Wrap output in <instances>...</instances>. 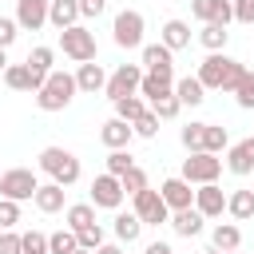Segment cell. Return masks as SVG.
Masks as SVG:
<instances>
[{"instance_id":"obj_45","label":"cell","mask_w":254,"mask_h":254,"mask_svg":"<svg viewBox=\"0 0 254 254\" xmlns=\"http://www.w3.org/2000/svg\"><path fill=\"white\" fill-rule=\"evenodd\" d=\"M16 32H20V24H16V20H8V16H0V48H12Z\"/></svg>"},{"instance_id":"obj_36","label":"cell","mask_w":254,"mask_h":254,"mask_svg":"<svg viewBox=\"0 0 254 254\" xmlns=\"http://www.w3.org/2000/svg\"><path fill=\"white\" fill-rule=\"evenodd\" d=\"M52 60H56V52H52V48H32L24 64H28L32 71H40V75H48V71H52Z\"/></svg>"},{"instance_id":"obj_10","label":"cell","mask_w":254,"mask_h":254,"mask_svg":"<svg viewBox=\"0 0 254 254\" xmlns=\"http://www.w3.org/2000/svg\"><path fill=\"white\" fill-rule=\"evenodd\" d=\"M127 194H123V187H119V179L115 175H99L95 183H91V206H103V210H119V202H123Z\"/></svg>"},{"instance_id":"obj_27","label":"cell","mask_w":254,"mask_h":254,"mask_svg":"<svg viewBox=\"0 0 254 254\" xmlns=\"http://www.w3.org/2000/svg\"><path fill=\"white\" fill-rule=\"evenodd\" d=\"M210 242H214V250H238L242 246V230L234 222H218L214 234H210Z\"/></svg>"},{"instance_id":"obj_32","label":"cell","mask_w":254,"mask_h":254,"mask_svg":"<svg viewBox=\"0 0 254 254\" xmlns=\"http://www.w3.org/2000/svg\"><path fill=\"white\" fill-rule=\"evenodd\" d=\"M91 222H95V206H91V202L67 206V230H83V226H91Z\"/></svg>"},{"instance_id":"obj_37","label":"cell","mask_w":254,"mask_h":254,"mask_svg":"<svg viewBox=\"0 0 254 254\" xmlns=\"http://www.w3.org/2000/svg\"><path fill=\"white\" fill-rule=\"evenodd\" d=\"M131 131H135V135H143V139H155V135H159V115L147 107V111H143V115L131 123Z\"/></svg>"},{"instance_id":"obj_1","label":"cell","mask_w":254,"mask_h":254,"mask_svg":"<svg viewBox=\"0 0 254 254\" xmlns=\"http://www.w3.org/2000/svg\"><path fill=\"white\" fill-rule=\"evenodd\" d=\"M242 71H246V64L230 60L226 52H210V56L198 64V83H202L206 91H234L238 79H242Z\"/></svg>"},{"instance_id":"obj_35","label":"cell","mask_w":254,"mask_h":254,"mask_svg":"<svg viewBox=\"0 0 254 254\" xmlns=\"http://www.w3.org/2000/svg\"><path fill=\"white\" fill-rule=\"evenodd\" d=\"M79 242H75V230H56L48 234V254H71Z\"/></svg>"},{"instance_id":"obj_24","label":"cell","mask_w":254,"mask_h":254,"mask_svg":"<svg viewBox=\"0 0 254 254\" xmlns=\"http://www.w3.org/2000/svg\"><path fill=\"white\" fill-rule=\"evenodd\" d=\"M175 95H179V103L187 107H198L202 99H206V87L198 83V75H183V79H175Z\"/></svg>"},{"instance_id":"obj_33","label":"cell","mask_w":254,"mask_h":254,"mask_svg":"<svg viewBox=\"0 0 254 254\" xmlns=\"http://www.w3.org/2000/svg\"><path fill=\"white\" fill-rule=\"evenodd\" d=\"M230 95L238 99V107H242V111H250V107H254V71H250V67L242 71V79H238V87H234Z\"/></svg>"},{"instance_id":"obj_2","label":"cell","mask_w":254,"mask_h":254,"mask_svg":"<svg viewBox=\"0 0 254 254\" xmlns=\"http://www.w3.org/2000/svg\"><path fill=\"white\" fill-rule=\"evenodd\" d=\"M75 75H67V71H48V79H44V87L36 91V107L40 111H64L71 99H75Z\"/></svg>"},{"instance_id":"obj_13","label":"cell","mask_w":254,"mask_h":254,"mask_svg":"<svg viewBox=\"0 0 254 254\" xmlns=\"http://www.w3.org/2000/svg\"><path fill=\"white\" fill-rule=\"evenodd\" d=\"M44 79H48V75L32 71L28 64H8V67H4V83H8L12 91H40Z\"/></svg>"},{"instance_id":"obj_9","label":"cell","mask_w":254,"mask_h":254,"mask_svg":"<svg viewBox=\"0 0 254 254\" xmlns=\"http://www.w3.org/2000/svg\"><path fill=\"white\" fill-rule=\"evenodd\" d=\"M139 79H143V67H139V64H119V67L107 75L103 91H107V99L115 103V99H123V95H135V91H139Z\"/></svg>"},{"instance_id":"obj_34","label":"cell","mask_w":254,"mask_h":254,"mask_svg":"<svg viewBox=\"0 0 254 254\" xmlns=\"http://www.w3.org/2000/svg\"><path fill=\"white\" fill-rule=\"evenodd\" d=\"M75 242H79V250H99L103 246V226L99 222H91V226H83V230H75Z\"/></svg>"},{"instance_id":"obj_20","label":"cell","mask_w":254,"mask_h":254,"mask_svg":"<svg viewBox=\"0 0 254 254\" xmlns=\"http://www.w3.org/2000/svg\"><path fill=\"white\" fill-rule=\"evenodd\" d=\"M167 222H171V230H175L179 238H198L206 218H202L194 206H187V210H171V218H167Z\"/></svg>"},{"instance_id":"obj_39","label":"cell","mask_w":254,"mask_h":254,"mask_svg":"<svg viewBox=\"0 0 254 254\" xmlns=\"http://www.w3.org/2000/svg\"><path fill=\"white\" fill-rule=\"evenodd\" d=\"M20 254H48V234H40V230L20 234Z\"/></svg>"},{"instance_id":"obj_40","label":"cell","mask_w":254,"mask_h":254,"mask_svg":"<svg viewBox=\"0 0 254 254\" xmlns=\"http://www.w3.org/2000/svg\"><path fill=\"white\" fill-rule=\"evenodd\" d=\"M151 111H155L159 119H175V115L183 111V103H179V95L171 91V95H163V99H155V103H151Z\"/></svg>"},{"instance_id":"obj_21","label":"cell","mask_w":254,"mask_h":254,"mask_svg":"<svg viewBox=\"0 0 254 254\" xmlns=\"http://www.w3.org/2000/svg\"><path fill=\"white\" fill-rule=\"evenodd\" d=\"M32 202H36L40 214H60L64 210V187L60 183H40L36 194H32Z\"/></svg>"},{"instance_id":"obj_17","label":"cell","mask_w":254,"mask_h":254,"mask_svg":"<svg viewBox=\"0 0 254 254\" xmlns=\"http://www.w3.org/2000/svg\"><path fill=\"white\" fill-rule=\"evenodd\" d=\"M16 24L28 32H40L48 24V0H16Z\"/></svg>"},{"instance_id":"obj_15","label":"cell","mask_w":254,"mask_h":254,"mask_svg":"<svg viewBox=\"0 0 254 254\" xmlns=\"http://www.w3.org/2000/svg\"><path fill=\"white\" fill-rule=\"evenodd\" d=\"M226 171L230 175H250L254 171V135L226 147Z\"/></svg>"},{"instance_id":"obj_5","label":"cell","mask_w":254,"mask_h":254,"mask_svg":"<svg viewBox=\"0 0 254 254\" xmlns=\"http://www.w3.org/2000/svg\"><path fill=\"white\" fill-rule=\"evenodd\" d=\"M218 175H222V159L210 155V151H190V155L183 159V179L194 183V187H202V183H218Z\"/></svg>"},{"instance_id":"obj_22","label":"cell","mask_w":254,"mask_h":254,"mask_svg":"<svg viewBox=\"0 0 254 254\" xmlns=\"http://www.w3.org/2000/svg\"><path fill=\"white\" fill-rule=\"evenodd\" d=\"M48 24H56L60 32L79 24V0H48Z\"/></svg>"},{"instance_id":"obj_31","label":"cell","mask_w":254,"mask_h":254,"mask_svg":"<svg viewBox=\"0 0 254 254\" xmlns=\"http://www.w3.org/2000/svg\"><path fill=\"white\" fill-rule=\"evenodd\" d=\"M143 111H147V103L139 99V91H135V95H123V99H115V115H119V119H127V123H135Z\"/></svg>"},{"instance_id":"obj_6","label":"cell","mask_w":254,"mask_h":254,"mask_svg":"<svg viewBox=\"0 0 254 254\" xmlns=\"http://www.w3.org/2000/svg\"><path fill=\"white\" fill-rule=\"evenodd\" d=\"M40 179L28 171V167H12V171H0V198H12V202H28L36 194Z\"/></svg>"},{"instance_id":"obj_51","label":"cell","mask_w":254,"mask_h":254,"mask_svg":"<svg viewBox=\"0 0 254 254\" xmlns=\"http://www.w3.org/2000/svg\"><path fill=\"white\" fill-rule=\"evenodd\" d=\"M206 254H234V250H214V246H210V250H206Z\"/></svg>"},{"instance_id":"obj_38","label":"cell","mask_w":254,"mask_h":254,"mask_svg":"<svg viewBox=\"0 0 254 254\" xmlns=\"http://www.w3.org/2000/svg\"><path fill=\"white\" fill-rule=\"evenodd\" d=\"M131 167H135V159L127 155V147H119V151H111V155H107V175H115V179H119V175H127Z\"/></svg>"},{"instance_id":"obj_18","label":"cell","mask_w":254,"mask_h":254,"mask_svg":"<svg viewBox=\"0 0 254 254\" xmlns=\"http://www.w3.org/2000/svg\"><path fill=\"white\" fill-rule=\"evenodd\" d=\"M139 52H143V60H139L143 71H175V60H171L175 52L167 44H143Z\"/></svg>"},{"instance_id":"obj_29","label":"cell","mask_w":254,"mask_h":254,"mask_svg":"<svg viewBox=\"0 0 254 254\" xmlns=\"http://www.w3.org/2000/svg\"><path fill=\"white\" fill-rule=\"evenodd\" d=\"M139 234H143V222H139L135 210L131 214H115V238L119 242H139Z\"/></svg>"},{"instance_id":"obj_47","label":"cell","mask_w":254,"mask_h":254,"mask_svg":"<svg viewBox=\"0 0 254 254\" xmlns=\"http://www.w3.org/2000/svg\"><path fill=\"white\" fill-rule=\"evenodd\" d=\"M107 8V0H79V16H99Z\"/></svg>"},{"instance_id":"obj_8","label":"cell","mask_w":254,"mask_h":254,"mask_svg":"<svg viewBox=\"0 0 254 254\" xmlns=\"http://www.w3.org/2000/svg\"><path fill=\"white\" fill-rule=\"evenodd\" d=\"M131 202H135V214H139L143 226H163V222L171 218V206H167L163 194L151 190V187H143L139 194H131Z\"/></svg>"},{"instance_id":"obj_43","label":"cell","mask_w":254,"mask_h":254,"mask_svg":"<svg viewBox=\"0 0 254 254\" xmlns=\"http://www.w3.org/2000/svg\"><path fill=\"white\" fill-rule=\"evenodd\" d=\"M179 139H183V147H187V151H202V123H187Z\"/></svg>"},{"instance_id":"obj_26","label":"cell","mask_w":254,"mask_h":254,"mask_svg":"<svg viewBox=\"0 0 254 254\" xmlns=\"http://www.w3.org/2000/svg\"><path fill=\"white\" fill-rule=\"evenodd\" d=\"M226 210H230V218H238V222L254 218V190H234V194H226Z\"/></svg>"},{"instance_id":"obj_7","label":"cell","mask_w":254,"mask_h":254,"mask_svg":"<svg viewBox=\"0 0 254 254\" xmlns=\"http://www.w3.org/2000/svg\"><path fill=\"white\" fill-rule=\"evenodd\" d=\"M143 28H147L143 12L123 8V12L115 16V24H111V36H115V44H119V48H143Z\"/></svg>"},{"instance_id":"obj_42","label":"cell","mask_w":254,"mask_h":254,"mask_svg":"<svg viewBox=\"0 0 254 254\" xmlns=\"http://www.w3.org/2000/svg\"><path fill=\"white\" fill-rule=\"evenodd\" d=\"M20 222V202H12V198H0V230H12Z\"/></svg>"},{"instance_id":"obj_14","label":"cell","mask_w":254,"mask_h":254,"mask_svg":"<svg viewBox=\"0 0 254 254\" xmlns=\"http://www.w3.org/2000/svg\"><path fill=\"white\" fill-rule=\"evenodd\" d=\"M190 12H194L202 24H222V28L234 20L230 0H190Z\"/></svg>"},{"instance_id":"obj_23","label":"cell","mask_w":254,"mask_h":254,"mask_svg":"<svg viewBox=\"0 0 254 254\" xmlns=\"http://www.w3.org/2000/svg\"><path fill=\"white\" fill-rule=\"evenodd\" d=\"M103 83H107V71H103V67L95 64V60L79 64V71H75V87H79V91L95 95V91H103Z\"/></svg>"},{"instance_id":"obj_11","label":"cell","mask_w":254,"mask_h":254,"mask_svg":"<svg viewBox=\"0 0 254 254\" xmlns=\"http://www.w3.org/2000/svg\"><path fill=\"white\" fill-rule=\"evenodd\" d=\"M194 210H198L202 218H222V210H226L222 187H218V183H202V187L194 190Z\"/></svg>"},{"instance_id":"obj_28","label":"cell","mask_w":254,"mask_h":254,"mask_svg":"<svg viewBox=\"0 0 254 254\" xmlns=\"http://www.w3.org/2000/svg\"><path fill=\"white\" fill-rule=\"evenodd\" d=\"M226 147H230V135H226V127H218V123H202V151L218 155V151H226Z\"/></svg>"},{"instance_id":"obj_4","label":"cell","mask_w":254,"mask_h":254,"mask_svg":"<svg viewBox=\"0 0 254 254\" xmlns=\"http://www.w3.org/2000/svg\"><path fill=\"white\" fill-rule=\"evenodd\" d=\"M60 48H64V56H67V60L87 64V60H95V32H91V28H83V24H71V28H64V32H60Z\"/></svg>"},{"instance_id":"obj_50","label":"cell","mask_w":254,"mask_h":254,"mask_svg":"<svg viewBox=\"0 0 254 254\" xmlns=\"http://www.w3.org/2000/svg\"><path fill=\"white\" fill-rule=\"evenodd\" d=\"M4 52H8V48H0V71L8 67V56H4Z\"/></svg>"},{"instance_id":"obj_3","label":"cell","mask_w":254,"mask_h":254,"mask_svg":"<svg viewBox=\"0 0 254 254\" xmlns=\"http://www.w3.org/2000/svg\"><path fill=\"white\" fill-rule=\"evenodd\" d=\"M40 171L44 175H52V183H60V187H71V183H79V159L71 155V151H64V147H44L40 151Z\"/></svg>"},{"instance_id":"obj_41","label":"cell","mask_w":254,"mask_h":254,"mask_svg":"<svg viewBox=\"0 0 254 254\" xmlns=\"http://www.w3.org/2000/svg\"><path fill=\"white\" fill-rule=\"evenodd\" d=\"M119 187H123V194H139V190L147 187V175H143L139 167H131L127 175H119Z\"/></svg>"},{"instance_id":"obj_30","label":"cell","mask_w":254,"mask_h":254,"mask_svg":"<svg viewBox=\"0 0 254 254\" xmlns=\"http://www.w3.org/2000/svg\"><path fill=\"white\" fill-rule=\"evenodd\" d=\"M226 40H230V32H226L222 24H202V32H198V44H202L206 52H222Z\"/></svg>"},{"instance_id":"obj_12","label":"cell","mask_w":254,"mask_h":254,"mask_svg":"<svg viewBox=\"0 0 254 254\" xmlns=\"http://www.w3.org/2000/svg\"><path fill=\"white\" fill-rule=\"evenodd\" d=\"M159 194H163V202H167L171 210H187V206H194V190H190V183H187L183 175H175V179H163Z\"/></svg>"},{"instance_id":"obj_49","label":"cell","mask_w":254,"mask_h":254,"mask_svg":"<svg viewBox=\"0 0 254 254\" xmlns=\"http://www.w3.org/2000/svg\"><path fill=\"white\" fill-rule=\"evenodd\" d=\"M95 254H123V246H119V242H103Z\"/></svg>"},{"instance_id":"obj_16","label":"cell","mask_w":254,"mask_h":254,"mask_svg":"<svg viewBox=\"0 0 254 254\" xmlns=\"http://www.w3.org/2000/svg\"><path fill=\"white\" fill-rule=\"evenodd\" d=\"M175 91V71H143V79H139V95L143 99H163V95H171Z\"/></svg>"},{"instance_id":"obj_46","label":"cell","mask_w":254,"mask_h":254,"mask_svg":"<svg viewBox=\"0 0 254 254\" xmlns=\"http://www.w3.org/2000/svg\"><path fill=\"white\" fill-rule=\"evenodd\" d=\"M0 254H20V234L16 230H0Z\"/></svg>"},{"instance_id":"obj_19","label":"cell","mask_w":254,"mask_h":254,"mask_svg":"<svg viewBox=\"0 0 254 254\" xmlns=\"http://www.w3.org/2000/svg\"><path fill=\"white\" fill-rule=\"evenodd\" d=\"M131 135H135V131H131V123H127V119H119V115H111V119L99 127V143H103V147H111V151L127 147V143H131Z\"/></svg>"},{"instance_id":"obj_25","label":"cell","mask_w":254,"mask_h":254,"mask_svg":"<svg viewBox=\"0 0 254 254\" xmlns=\"http://www.w3.org/2000/svg\"><path fill=\"white\" fill-rule=\"evenodd\" d=\"M159 44H167L171 52L187 48V44H190V24H187V20H167V24H163V40H159Z\"/></svg>"},{"instance_id":"obj_52","label":"cell","mask_w":254,"mask_h":254,"mask_svg":"<svg viewBox=\"0 0 254 254\" xmlns=\"http://www.w3.org/2000/svg\"><path fill=\"white\" fill-rule=\"evenodd\" d=\"M71 254H91V250H79V246H75V250H71Z\"/></svg>"},{"instance_id":"obj_48","label":"cell","mask_w":254,"mask_h":254,"mask_svg":"<svg viewBox=\"0 0 254 254\" xmlns=\"http://www.w3.org/2000/svg\"><path fill=\"white\" fill-rule=\"evenodd\" d=\"M143 254H175V250H171L167 242H147V250H143Z\"/></svg>"},{"instance_id":"obj_44","label":"cell","mask_w":254,"mask_h":254,"mask_svg":"<svg viewBox=\"0 0 254 254\" xmlns=\"http://www.w3.org/2000/svg\"><path fill=\"white\" fill-rule=\"evenodd\" d=\"M230 8L238 24H254V0H230Z\"/></svg>"}]
</instances>
